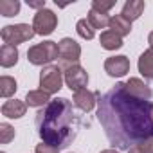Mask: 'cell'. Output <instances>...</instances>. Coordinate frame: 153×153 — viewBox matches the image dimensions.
Masks as SVG:
<instances>
[{"mask_svg": "<svg viewBox=\"0 0 153 153\" xmlns=\"http://www.w3.org/2000/svg\"><path fill=\"white\" fill-rule=\"evenodd\" d=\"M128 153H153V139L131 146V148L128 149Z\"/></svg>", "mask_w": 153, "mask_h": 153, "instance_id": "cb8c5ba5", "label": "cell"}, {"mask_svg": "<svg viewBox=\"0 0 153 153\" xmlns=\"http://www.w3.org/2000/svg\"><path fill=\"white\" fill-rule=\"evenodd\" d=\"M59 49V59H61V68H67L70 65H78L79 56H81V47L78 42H74L72 38H63L58 43Z\"/></svg>", "mask_w": 153, "mask_h": 153, "instance_id": "8992f818", "label": "cell"}, {"mask_svg": "<svg viewBox=\"0 0 153 153\" xmlns=\"http://www.w3.org/2000/svg\"><path fill=\"white\" fill-rule=\"evenodd\" d=\"M99 43L106 51H115V49H121L123 47V38L119 34H115L114 31H105V33H101Z\"/></svg>", "mask_w": 153, "mask_h": 153, "instance_id": "e0dca14e", "label": "cell"}, {"mask_svg": "<svg viewBox=\"0 0 153 153\" xmlns=\"http://www.w3.org/2000/svg\"><path fill=\"white\" fill-rule=\"evenodd\" d=\"M16 81L11 76H2L0 78V96L2 97H11L15 92H16Z\"/></svg>", "mask_w": 153, "mask_h": 153, "instance_id": "ffe728a7", "label": "cell"}, {"mask_svg": "<svg viewBox=\"0 0 153 153\" xmlns=\"http://www.w3.org/2000/svg\"><path fill=\"white\" fill-rule=\"evenodd\" d=\"M18 11H20V2L18 0H2V2H0V15L2 16L11 18V16L18 15Z\"/></svg>", "mask_w": 153, "mask_h": 153, "instance_id": "44dd1931", "label": "cell"}, {"mask_svg": "<svg viewBox=\"0 0 153 153\" xmlns=\"http://www.w3.org/2000/svg\"><path fill=\"white\" fill-rule=\"evenodd\" d=\"M76 31H78V34L85 40H92L94 34H96V29L92 27V24L88 22V18H83L78 22V25H76Z\"/></svg>", "mask_w": 153, "mask_h": 153, "instance_id": "7402d4cb", "label": "cell"}, {"mask_svg": "<svg viewBox=\"0 0 153 153\" xmlns=\"http://www.w3.org/2000/svg\"><path fill=\"white\" fill-rule=\"evenodd\" d=\"M124 87H126V90H128L131 96H135V97H139V99H146V101L151 99V88H149L142 79H139V78H130V79L124 83Z\"/></svg>", "mask_w": 153, "mask_h": 153, "instance_id": "8fae6325", "label": "cell"}, {"mask_svg": "<svg viewBox=\"0 0 153 153\" xmlns=\"http://www.w3.org/2000/svg\"><path fill=\"white\" fill-rule=\"evenodd\" d=\"M105 70L112 78H123L130 70V59L126 56H112L105 61Z\"/></svg>", "mask_w": 153, "mask_h": 153, "instance_id": "9c48e42d", "label": "cell"}, {"mask_svg": "<svg viewBox=\"0 0 153 153\" xmlns=\"http://www.w3.org/2000/svg\"><path fill=\"white\" fill-rule=\"evenodd\" d=\"M63 79H65V76H63L59 65H47L40 72V87L47 94H56L61 88Z\"/></svg>", "mask_w": 153, "mask_h": 153, "instance_id": "277c9868", "label": "cell"}, {"mask_svg": "<svg viewBox=\"0 0 153 153\" xmlns=\"http://www.w3.org/2000/svg\"><path fill=\"white\" fill-rule=\"evenodd\" d=\"M110 20H112V16H108V13H99L96 9L88 11V22L92 24L94 29H105V27H108Z\"/></svg>", "mask_w": 153, "mask_h": 153, "instance_id": "d6986e66", "label": "cell"}, {"mask_svg": "<svg viewBox=\"0 0 153 153\" xmlns=\"http://www.w3.org/2000/svg\"><path fill=\"white\" fill-rule=\"evenodd\" d=\"M25 110H27V103H22L18 99H11V101L4 103L2 115H6L9 119H20L22 115H25Z\"/></svg>", "mask_w": 153, "mask_h": 153, "instance_id": "7c38bea8", "label": "cell"}, {"mask_svg": "<svg viewBox=\"0 0 153 153\" xmlns=\"http://www.w3.org/2000/svg\"><path fill=\"white\" fill-rule=\"evenodd\" d=\"M99 96H101L99 92H90L87 88L78 90V92H74V105L79 110H83V112H90L96 106V103H97L96 97H99Z\"/></svg>", "mask_w": 153, "mask_h": 153, "instance_id": "30bf717a", "label": "cell"}, {"mask_svg": "<svg viewBox=\"0 0 153 153\" xmlns=\"http://www.w3.org/2000/svg\"><path fill=\"white\" fill-rule=\"evenodd\" d=\"M153 105L131 96L124 83H117L97 99V119L114 148L131 146L153 139Z\"/></svg>", "mask_w": 153, "mask_h": 153, "instance_id": "6da1fadb", "label": "cell"}, {"mask_svg": "<svg viewBox=\"0 0 153 153\" xmlns=\"http://www.w3.org/2000/svg\"><path fill=\"white\" fill-rule=\"evenodd\" d=\"M59 56V49L56 42H42L27 51V59L33 65H47Z\"/></svg>", "mask_w": 153, "mask_h": 153, "instance_id": "3957f363", "label": "cell"}, {"mask_svg": "<svg viewBox=\"0 0 153 153\" xmlns=\"http://www.w3.org/2000/svg\"><path fill=\"white\" fill-rule=\"evenodd\" d=\"M15 139V128L9 126L7 123H2L0 124V142L2 144H7Z\"/></svg>", "mask_w": 153, "mask_h": 153, "instance_id": "603a6c76", "label": "cell"}, {"mask_svg": "<svg viewBox=\"0 0 153 153\" xmlns=\"http://www.w3.org/2000/svg\"><path fill=\"white\" fill-rule=\"evenodd\" d=\"M101 153H119V151H115V149H103Z\"/></svg>", "mask_w": 153, "mask_h": 153, "instance_id": "83f0119b", "label": "cell"}, {"mask_svg": "<svg viewBox=\"0 0 153 153\" xmlns=\"http://www.w3.org/2000/svg\"><path fill=\"white\" fill-rule=\"evenodd\" d=\"M142 11H144V2L142 0H128V2L124 4V7H123L121 15L124 18H128L130 22H133V20H137L142 15Z\"/></svg>", "mask_w": 153, "mask_h": 153, "instance_id": "2e32d148", "label": "cell"}, {"mask_svg": "<svg viewBox=\"0 0 153 153\" xmlns=\"http://www.w3.org/2000/svg\"><path fill=\"white\" fill-rule=\"evenodd\" d=\"M29 7H42V9H45V2H29Z\"/></svg>", "mask_w": 153, "mask_h": 153, "instance_id": "4316f807", "label": "cell"}, {"mask_svg": "<svg viewBox=\"0 0 153 153\" xmlns=\"http://www.w3.org/2000/svg\"><path fill=\"white\" fill-rule=\"evenodd\" d=\"M108 27H110V31H114L115 34H119V36L123 38V36L130 34V31H131V22H130L128 18H124L123 15H115V16H112Z\"/></svg>", "mask_w": 153, "mask_h": 153, "instance_id": "9a60e30c", "label": "cell"}, {"mask_svg": "<svg viewBox=\"0 0 153 153\" xmlns=\"http://www.w3.org/2000/svg\"><path fill=\"white\" fill-rule=\"evenodd\" d=\"M58 25V16L51 11V9H40L36 15H34V20H33V29L36 34L40 36H49L51 33H54Z\"/></svg>", "mask_w": 153, "mask_h": 153, "instance_id": "52a82bcc", "label": "cell"}, {"mask_svg": "<svg viewBox=\"0 0 153 153\" xmlns=\"http://www.w3.org/2000/svg\"><path fill=\"white\" fill-rule=\"evenodd\" d=\"M34 29L33 25H27V24H16V25H6L2 31H0V36L2 40L7 43V45H18V43H24V42H29L33 36H34Z\"/></svg>", "mask_w": 153, "mask_h": 153, "instance_id": "5b68a950", "label": "cell"}, {"mask_svg": "<svg viewBox=\"0 0 153 153\" xmlns=\"http://www.w3.org/2000/svg\"><path fill=\"white\" fill-rule=\"evenodd\" d=\"M114 6H115L114 0H110V2H103V0H94V2H92V9H96V11H99V13H108Z\"/></svg>", "mask_w": 153, "mask_h": 153, "instance_id": "d4e9b609", "label": "cell"}, {"mask_svg": "<svg viewBox=\"0 0 153 153\" xmlns=\"http://www.w3.org/2000/svg\"><path fill=\"white\" fill-rule=\"evenodd\" d=\"M16 61H18V49L15 45L4 43L2 49H0V65L9 68V67L16 65Z\"/></svg>", "mask_w": 153, "mask_h": 153, "instance_id": "5bb4252c", "label": "cell"}, {"mask_svg": "<svg viewBox=\"0 0 153 153\" xmlns=\"http://www.w3.org/2000/svg\"><path fill=\"white\" fill-rule=\"evenodd\" d=\"M139 72L146 79L153 81V49H148L139 58Z\"/></svg>", "mask_w": 153, "mask_h": 153, "instance_id": "4fadbf2b", "label": "cell"}, {"mask_svg": "<svg viewBox=\"0 0 153 153\" xmlns=\"http://www.w3.org/2000/svg\"><path fill=\"white\" fill-rule=\"evenodd\" d=\"M151 115H153V110H151Z\"/></svg>", "mask_w": 153, "mask_h": 153, "instance_id": "f1b7e54d", "label": "cell"}, {"mask_svg": "<svg viewBox=\"0 0 153 153\" xmlns=\"http://www.w3.org/2000/svg\"><path fill=\"white\" fill-rule=\"evenodd\" d=\"M36 153H59V149H56V148H52V146L42 142V144L36 146Z\"/></svg>", "mask_w": 153, "mask_h": 153, "instance_id": "484cf974", "label": "cell"}, {"mask_svg": "<svg viewBox=\"0 0 153 153\" xmlns=\"http://www.w3.org/2000/svg\"><path fill=\"white\" fill-rule=\"evenodd\" d=\"M63 76H65L67 87L70 90H74V92L83 90L87 87V83H88V74H87V70L81 65H70V67H67L65 72H63Z\"/></svg>", "mask_w": 153, "mask_h": 153, "instance_id": "ba28073f", "label": "cell"}, {"mask_svg": "<svg viewBox=\"0 0 153 153\" xmlns=\"http://www.w3.org/2000/svg\"><path fill=\"white\" fill-rule=\"evenodd\" d=\"M25 103L29 105V106H45V105H49L51 103V94H47L45 90H31V92H27V96H25Z\"/></svg>", "mask_w": 153, "mask_h": 153, "instance_id": "ac0fdd59", "label": "cell"}, {"mask_svg": "<svg viewBox=\"0 0 153 153\" xmlns=\"http://www.w3.org/2000/svg\"><path fill=\"white\" fill-rule=\"evenodd\" d=\"M81 128V119L67 97L51 99L36 114V130L42 142L63 149L72 144Z\"/></svg>", "mask_w": 153, "mask_h": 153, "instance_id": "7a4b0ae2", "label": "cell"}, {"mask_svg": "<svg viewBox=\"0 0 153 153\" xmlns=\"http://www.w3.org/2000/svg\"><path fill=\"white\" fill-rule=\"evenodd\" d=\"M2 153H4V151H2Z\"/></svg>", "mask_w": 153, "mask_h": 153, "instance_id": "f546056e", "label": "cell"}]
</instances>
